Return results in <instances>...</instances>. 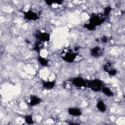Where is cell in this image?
<instances>
[{
  "mask_svg": "<svg viewBox=\"0 0 125 125\" xmlns=\"http://www.w3.org/2000/svg\"><path fill=\"white\" fill-rule=\"evenodd\" d=\"M77 56L78 53L76 52V51L69 47L64 48L60 54L61 59L67 63L73 62L77 58Z\"/></svg>",
  "mask_w": 125,
  "mask_h": 125,
  "instance_id": "cell-1",
  "label": "cell"
},
{
  "mask_svg": "<svg viewBox=\"0 0 125 125\" xmlns=\"http://www.w3.org/2000/svg\"><path fill=\"white\" fill-rule=\"evenodd\" d=\"M104 85V82L101 79L98 78H95L91 80L87 79L86 87L89 88L93 92H100Z\"/></svg>",
  "mask_w": 125,
  "mask_h": 125,
  "instance_id": "cell-2",
  "label": "cell"
},
{
  "mask_svg": "<svg viewBox=\"0 0 125 125\" xmlns=\"http://www.w3.org/2000/svg\"><path fill=\"white\" fill-rule=\"evenodd\" d=\"M23 16L24 19L27 21H37L40 19L41 13L34 9H30L23 11Z\"/></svg>",
  "mask_w": 125,
  "mask_h": 125,
  "instance_id": "cell-3",
  "label": "cell"
},
{
  "mask_svg": "<svg viewBox=\"0 0 125 125\" xmlns=\"http://www.w3.org/2000/svg\"><path fill=\"white\" fill-rule=\"evenodd\" d=\"M105 19L106 17L104 16L103 13H94L90 16L88 22L97 27L103 24L105 21Z\"/></svg>",
  "mask_w": 125,
  "mask_h": 125,
  "instance_id": "cell-4",
  "label": "cell"
},
{
  "mask_svg": "<svg viewBox=\"0 0 125 125\" xmlns=\"http://www.w3.org/2000/svg\"><path fill=\"white\" fill-rule=\"evenodd\" d=\"M87 79L81 76L75 77L71 79L72 84L77 88H84L86 86Z\"/></svg>",
  "mask_w": 125,
  "mask_h": 125,
  "instance_id": "cell-5",
  "label": "cell"
},
{
  "mask_svg": "<svg viewBox=\"0 0 125 125\" xmlns=\"http://www.w3.org/2000/svg\"><path fill=\"white\" fill-rule=\"evenodd\" d=\"M35 37L37 41L45 42H49L50 40V35L46 32L39 31L36 32Z\"/></svg>",
  "mask_w": 125,
  "mask_h": 125,
  "instance_id": "cell-6",
  "label": "cell"
},
{
  "mask_svg": "<svg viewBox=\"0 0 125 125\" xmlns=\"http://www.w3.org/2000/svg\"><path fill=\"white\" fill-rule=\"evenodd\" d=\"M103 68L104 71L110 76H114L117 73V70L110 62H107L105 63Z\"/></svg>",
  "mask_w": 125,
  "mask_h": 125,
  "instance_id": "cell-7",
  "label": "cell"
},
{
  "mask_svg": "<svg viewBox=\"0 0 125 125\" xmlns=\"http://www.w3.org/2000/svg\"><path fill=\"white\" fill-rule=\"evenodd\" d=\"M89 54L92 57L98 58L103 56L104 54V50L101 46L96 45L90 49Z\"/></svg>",
  "mask_w": 125,
  "mask_h": 125,
  "instance_id": "cell-8",
  "label": "cell"
},
{
  "mask_svg": "<svg viewBox=\"0 0 125 125\" xmlns=\"http://www.w3.org/2000/svg\"><path fill=\"white\" fill-rule=\"evenodd\" d=\"M42 99L39 96L35 95H31L28 101V104L30 106H35L40 104L42 102Z\"/></svg>",
  "mask_w": 125,
  "mask_h": 125,
  "instance_id": "cell-9",
  "label": "cell"
},
{
  "mask_svg": "<svg viewBox=\"0 0 125 125\" xmlns=\"http://www.w3.org/2000/svg\"><path fill=\"white\" fill-rule=\"evenodd\" d=\"M67 112L73 117H79L82 115V111L78 107H70L67 109Z\"/></svg>",
  "mask_w": 125,
  "mask_h": 125,
  "instance_id": "cell-10",
  "label": "cell"
},
{
  "mask_svg": "<svg viewBox=\"0 0 125 125\" xmlns=\"http://www.w3.org/2000/svg\"><path fill=\"white\" fill-rule=\"evenodd\" d=\"M96 106L98 110L101 113H104L107 110V105L103 100L98 101L96 103Z\"/></svg>",
  "mask_w": 125,
  "mask_h": 125,
  "instance_id": "cell-11",
  "label": "cell"
},
{
  "mask_svg": "<svg viewBox=\"0 0 125 125\" xmlns=\"http://www.w3.org/2000/svg\"><path fill=\"white\" fill-rule=\"evenodd\" d=\"M104 95L107 97H111L114 96V92L108 86L104 85L101 91Z\"/></svg>",
  "mask_w": 125,
  "mask_h": 125,
  "instance_id": "cell-12",
  "label": "cell"
},
{
  "mask_svg": "<svg viewBox=\"0 0 125 125\" xmlns=\"http://www.w3.org/2000/svg\"><path fill=\"white\" fill-rule=\"evenodd\" d=\"M42 87L46 90H51L54 88L56 85L55 81H46L42 82Z\"/></svg>",
  "mask_w": 125,
  "mask_h": 125,
  "instance_id": "cell-13",
  "label": "cell"
},
{
  "mask_svg": "<svg viewBox=\"0 0 125 125\" xmlns=\"http://www.w3.org/2000/svg\"><path fill=\"white\" fill-rule=\"evenodd\" d=\"M37 60L39 63L42 66H44V67L47 66L49 63L48 60L46 58L42 56H40V55L37 58Z\"/></svg>",
  "mask_w": 125,
  "mask_h": 125,
  "instance_id": "cell-14",
  "label": "cell"
},
{
  "mask_svg": "<svg viewBox=\"0 0 125 125\" xmlns=\"http://www.w3.org/2000/svg\"><path fill=\"white\" fill-rule=\"evenodd\" d=\"M43 42L37 41L36 43H35L34 46L33 47V50L36 52H39L40 51L43 49Z\"/></svg>",
  "mask_w": 125,
  "mask_h": 125,
  "instance_id": "cell-15",
  "label": "cell"
},
{
  "mask_svg": "<svg viewBox=\"0 0 125 125\" xmlns=\"http://www.w3.org/2000/svg\"><path fill=\"white\" fill-rule=\"evenodd\" d=\"M24 119L25 121V122L29 125L33 124H34V119L32 115H26L24 116Z\"/></svg>",
  "mask_w": 125,
  "mask_h": 125,
  "instance_id": "cell-16",
  "label": "cell"
},
{
  "mask_svg": "<svg viewBox=\"0 0 125 125\" xmlns=\"http://www.w3.org/2000/svg\"><path fill=\"white\" fill-rule=\"evenodd\" d=\"M83 28L86 29L88 31H93L95 30L96 29V27H95L94 25H93L92 24L89 23V22L87 23H85L83 24Z\"/></svg>",
  "mask_w": 125,
  "mask_h": 125,
  "instance_id": "cell-17",
  "label": "cell"
},
{
  "mask_svg": "<svg viewBox=\"0 0 125 125\" xmlns=\"http://www.w3.org/2000/svg\"><path fill=\"white\" fill-rule=\"evenodd\" d=\"M111 11H112V7L110 5H107L104 8L103 14L105 17H106L110 14Z\"/></svg>",
  "mask_w": 125,
  "mask_h": 125,
  "instance_id": "cell-18",
  "label": "cell"
},
{
  "mask_svg": "<svg viewBox=\"0 0 125 125\" xmlns=\"http://www.w3.org/2000/svg\"><path fill=\"white\" fill-rule=\"evenodd\" d=\"M99 40H100V42H103L104 43H106L108 42L109 38L107 36H106L105 35H104V36H103L102 37H101L100 38Z\"/></svg>",
  "mask_w": 125,
  "mask_h": 125,
  "instance_id": "cell-19",
  "label": "cell"
}]
</instances>
